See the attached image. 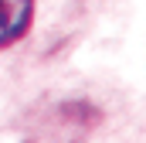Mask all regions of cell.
<instances>
[{"label":"cell","instance_id":"obj_1","mask_svg":"<svg viewBox=\"0 0 146 143\" xmlns=\"http://www.w3.org/2000/svg\"><path fill=\"white\" fill-rule=\"evenodd\" d=\"M34 0H0V48L17 44L31 31Z\"/></svg>","mask_w":146,"mask_h":143}]
</instances>
